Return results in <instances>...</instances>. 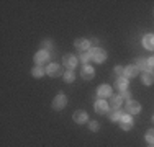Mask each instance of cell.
Here are the masks:
<instances>
[{
	"mask_svg": "<svg viewBox=\"0 0 154 147\" xmlns=\"http://www.w3.org/2000/svg\"><path fill=\"white\" fill-rule=\"evenodd\" d=\"M90 56L95 62H103L105 59H107V52H105L103 49H100V47H94L92 51H90Z\"/></svg>",
	"mask_w": 154,
	"mask_h": 147,
	"instance_id": "1",
	"label": "cell"
},
{
	"mask_svg": "<svg viewBox=\"0 0 154 147\" xmlns=\"http://www.w3.org/2000/svg\"><path fill=\"white\" fill-rule=\"evenodd\" d=\"M67 103V98H66L64 93H57V97L53 100V108L54 110H62Z\"/></svg>",
	"mask_w": 154,
	"mask_h": 147,
	"instance_id": "2",
	"label": "cell"
},
{
	"mask_svg": "<svg viewBox=\"0 0 154 147\" xmlns=\"http://www.w3.org/2000/svg\"><path fill=\"white\" fill-rule=\"evenodd\" d=\"M120 126H122V129L128 131L133 128V118H131L130 115H123L122 119H120Z\"/></svg>",
	"mask_w": 154,
	"mask_h": 147,
	"instance_id": "3",
	"label": "cell"
},
{
	"mask_svg": "<svg viewBox=\"0 0 154 147\" xmlns=\"http://www.w3.org/2000/svg\"><path fill=\"white\" fill-rule=\"evenodd\" d=\"M49 52L48 51H39V52H36V56H35V61H36V64H46L48 61H49Z\"/></svg>",
	"mask_w": 154,
	"mask_h": 147,
	"instance_id": "4",
	"label": "cell"
},
{
	"mask_svg": "<svg viewBox=\"0 0 154 147\" xmlns=\"http://www.w3.org/2000/svg\"><path fill=\"white\" fill-rule=\"evenodd\" d=\"M94 67H90V65H84L82 67V72H80V75H82V79L84 80H90V79H94Z\"/></svg>",
	"mask_w": 154,
	"mask_h": 147,
	"instance_id": "5",
	"label": "cell"
},
{
	"mask_svg": "<svg viewBox=\"0 0 154 147\" xmlns=\"http://www.w3.org/2000/svg\"><path fill=\"white\" fill-rule=\"evenodd\" d=\"M48 74H49L51 77H59L62 74V69L59 64H49V67H48Z\"/></svg>",
	"mask_w": 154,
	"mask_h": 147,
	"instance_id": "6",
	"label": "cell"
},
{
	"mask_svg": "<svg viewBox=\"0 0 154 147\" xmlns=\"http://www.w3.org/2000/svg\"><path fill=\"white\" fill-rule=\"evenodd\" d=\"M62 64L66 65V67H75V64H77V59L75 56H72V54H67V56H64V59H62Z\"/></svg>",
	"mask_w": 154,
	"mask_h": 147,
	"instance_id": "7",
	"label": "cell"
},
{
	"mask_svg": "<svg viewBox=\"0 0 154 147\" xmlns=\"http://www.w3.org/2000/svg\"><path fill=\"white\" fill-rule=\"evenodd\" d=\"M143 44H144L146 49L154 51V34H146L144 38H143Z\"/></svg>",
	"mask_w": 154,
	"mask_h": 147,
	"instance_id": "8",
	"label": "cell"
},
{
	"mask_svg": "<svg viewBox=\"0 0 154 147\" xmlns=\"http://www.w3.org/2000/svg\"><path fill=\"white\" fill-rule=\"evenodd\" d=\"M128 113L130 115H136V113L141 111V105H139L138 101H128Z\"/></svg>",
	"mask_w": 154,
	"mask_h": 147,
	"instance_id": "9",
	"label": "cell"
},
{
	"mask_svg": "<svg viewBox=\"0 0 154 147\" xmlns=\"http://www.w3.org/2000/svg\"><path fill=\"white\" fill-rule=\"evenodd\" d=\"M72 119H74L75 123L82 124V123H85V121H87V113L82 111V110H80V111H75L74 115H72Z\"/></svg>",
	"mask_w": 154,
	"mask_h": 147,
	"instance_id": "10",
	"label": "cell"
},
{
	"mask_svg": "<svg viewBox=\"0 0 154 147\" xmlns=\"http://www.w3.org/2000/svg\"><path fill=\"white\" fill-rule=\"evenodd\" d=\"M75 47L77 49H80V51H85V49H89V46H90V43H89V39H84V38H79V39H75Z\"/></svg>",
	"mask_w": 154,
	"mask_h": 147,
	"instance_id": "11",
	"label": "cell"
},
{
	"mask_svg": "<svg viewBox=\"0 0 154 147\" xmlns=\"http://www.w3.org/2000/svg\"><path fill=\"white\" fill-rule=\"evenodd\" d=\"M97 93H98V97H100V98L110 97V95H112V88H110L108 85H100V87H98V90H97Z\"/></svg>",
	"mask_w": 154,
	"mask_h": 147,
	"instance_id": "12",
	"label": "cell"
},
{
	"mask_svg": "<svg viewBox=\"0 0 154 147\" xmlns=\"http://www.w3.org/2000/svg\"><path fill=\"white\" fill-rule=\"evenodd\" d=\"M95 111H97V113H107V111H108V105H107V101L98 100L97 103H95Z\"/></svg>",
	"mask_w": 154,
	"mask_h": 147,
	"instance_id": "13",
	"label": "cell"
},
{
	"mask_svg": "<svg viewBox=\"0 0 154 147\" xmlns=\"http://www.w3.org/2000/svg\"><path fill=\"white\" fill-rule=\"evenodd\" d=\"M143 82H144L146 85H152L154 83V72L146 70L144 74H143Z\"/></svg>",
	"mask_w": 154,
	"mask_h": 147,
	"instance_id": "14",
	"label": "cell"
},
{
	"mask_svg": "<svg viewBox=\"0 0 154 147\" xmlns=\"http://www.w3.org/2000/svg\"><path fill=\"white\" fill-rule=\"evenodd\" d=\"M115 87H116V88H118V90L123 93V92H126V88H128V80H126V79H123V77H120V79L116 80Z\"/></svg>",
	"mask_w": 154,
	"mask_h": 147,
	"instance_id": "15",
	"label": "cell"
},
{
	"mask_svg": "<svg viewBox=\"0 0 154 147\" xmlns=\"http://www.w3.org/2000/svg\"><path fill=\"white\" fill-rule=\"evenodd\" d=\"M139 72V69L136 65H128V67H125V75L126 77H136Z\"/></svg>",
	"mask_w": 154,
	"mask_h": 147,
	"instance_id": "16",
	"label": "cell"
},
{
	"mask_svg": "<svg viewBox=\"0 0 154 147\" xmlns=\"http://www.w3.org/2000/svg\"><path fill=\"white\" fill-rule=\"evenodd\" d=\"M134 65H136L138 69H148V59H143V57H141V59H138Z\"/></svg>",
	"mask_w": 154,
	"mask_h": 147,
	"instance_id": "17",
	"label": "cell"
},
{
	"mask_svg": "<svg viewBox=\"0 0 154 147\" xmlns=\"http://www.w3.org/2000/svg\"><path fill=\"white\" fill-rule=\"evenodd\" d=\"M122 116L123 115L118 111V110H115V111L110 113V119H112V121H120V119H122Z\"/></svg>",
	"mask_w": 154,
	"mask_h": 147,
	"instance_id": "18",
	"label": "cell"
},
{
	"mask_svg": "<svg viewBox=\"0 0 154 147\" xmlns=\"http://www.w3.org/2000/svg\"><path fill=\"white\" fill-rule=\"evenodd\" d=\"M64 79H66V82H74V79H75V74L72 72V70H67L64 74Z\"/></svg>",
	"mask_w": 154,
	"mask_h": 147,
	"instance_id": "19",
	"label": "cell"
},
{
	"mask_svg": "<svg viewBox=\"0 0 154 147\" xmlns=\"http://www.w3.org/2000/svg\"><path fill=\"white\" fill-rule=\"evenodd\" d=\"M122 97H113L112 98V106L113 108H120V105H122Z\"/></svg>",
	"mask_w": 154,
	"mask_h": 147,
	"instance_id": "20",
	"label": "cell"
},
{
	"mask_svg": "<svg viewBox=\"0 0 154 147\" xmlns=\"http://www.w3.org/2000/svg\"><path fill=\"white\" fill-rule=\"evenodd\" d=\"M31 74H33V77H41L43 74H45V70H43V69L38 65V67H35V69L31 70Z\"/></svg>",
	"mask_w": 154,
	"mask_h": 147,
	"instance_id": "21",
	"label": "cell"
},
{
	"mask_svg": "<svg viewBox=\"0 0 154 147\" xmlns=\"http://www.w3.org/2000/svg\"><path fill=\"white\" fill-rule=\"evenodd\" d=\"M146 141L154 144V129H149L148 132H146Z\"/></svg>",
	"mask_w": 154,
	"mask_h": 147,
	"instance_id": "22",
	"label": "cell"
},
{
	"mask_svg": "<svg viewBox=\"0 0 154 147\" xmlns=\"http://www.w3.org/2000/svg\"><path fill=\"white\" fill-rule=\"evenodd\" d=\"M90 59H92V56L87 54V52H84L82 56H80V61H82V62H87V61H90Z\"/></svg>",
	"mask_w": 154,
	"mask_h": 147,
	"instance_id": "23",
	"label": "cell"
},
{
	"mask_svg": "<svg viewBox=\"0 0 154 147\" xmlns=\"http://www.w3.org/2000/svg\"><path fill=\"white\" fill-rule=\"evenodd\" d=\"M115 74H118V75H123V74H125V67H122V65L115 67Z\"/></svg>",
	"mask_w": 154,
	"mask_h": 147,
	"instance_id": "24",
	"label": "cell"
},
{
	"mask_svg": "<svg viewBox=\"0 0 154 147\" xmlns=\"http://www.w3.org/2000/svg\"><path fill=\"white\" fill-rule=\"evenodd\" d=\"M120 97H122V100H128V101H131V100H130V92H123V93L120 95Z\"/></svg>",
	"mask_w": 154,
	"mask_h": 147,
	"instance_id": "25",
	"label": "cell"
},
{
	"mask_svg": "<svg viewBox=\"0 0 154 147\" xmlns=\"http://www.w3.org/2000/svg\"><path fill=\"white\" fill-rule=\"evenodd\" d=\"M51 46H53V44H51V41H43V47H45L43 51H48V49H51Z\"/></svg>",
	"mask_w": 154,
	"mask_h": 147,
	"instance_id": "26",
	"label": "cell"
},
{
	"mask_svg": "<svg viewBox=\"0 0 154 147\" xmlns=\"http://www.w3.org/2000/svg\"><path fill=\"white\" fill-rule=\"evenodd\" d=\"M148 69H154V57L148 59Z\"/></svg>",
	"mask_w": 154,
	"mask_h": 147,
	"instance_id": "27",
	"label": "cell"
},
{
	"mask_svg": "<svg viewBox=\"0 0 154 147\" xmlns=\"http://www.w3.org/2000/svg\"><path fill=\"white\" fill-rule=\"evenodd\" d=\"M90 129H92V131H97V129H98V124L95 123V121H92V123H90Z\"/></svg>",
	"mask_w": 154,
	"mask_h": 147,
	"instance_id": "28",
	"label": "cell"
},
{
	"mask_svg": "<svg viewBox=\"0 0 154 147\" xmlns=\"http://www.w3.org/2000/svg\"><path fill=\"white\" fill-rule=\"evenodd\" d=\"M152 121H154V118H152Z\"/></svg>",
	"mask_w": 154,
	"mask_h": 147,
	"instance_id": "29",
	"label": "cell"
},
{
	"mask_svg": "<svg viewBox=\"0 0 154 147\" xmlns=\"http://www.w3.org/2000/svg\"><path fill=\"white\" fill-rule=\"evenodd\" d=\"M152 147H154V146H152Z\"/></svg>",
	"mask_w": 154,
	"mask_h": 147,
	"instance_id": "30",
	"label": "cell"
}]
</instances>
